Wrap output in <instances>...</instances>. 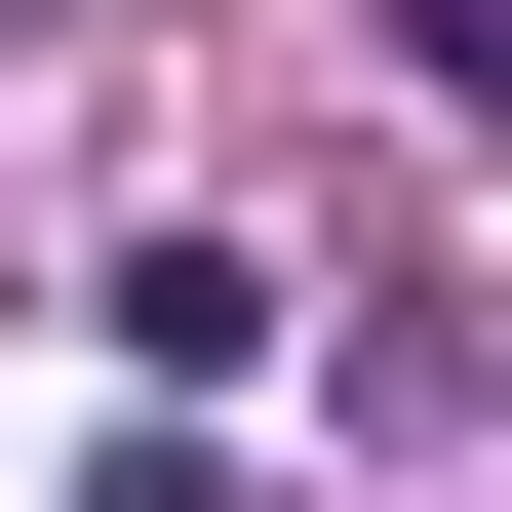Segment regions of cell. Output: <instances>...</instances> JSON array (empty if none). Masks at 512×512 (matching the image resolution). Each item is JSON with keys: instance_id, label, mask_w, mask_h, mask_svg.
Wrapping results in <instances>:
<instances>
[{"instance_id": "cell-1", "label": "cell", "mask_w": 512, "mask_h": 512, "mask_svg": "<svg viewBox=\"0 0 512 512\" xmlns=\"http://www.w3.org/2000/svg\"><path fill=\"white\" fill-rule=\"evenodd\" d=\"M79 316H119V394H197V434H237V394H276V276H237V237H119V276H79Z\"/></svg>"}, {"instance_id": "cell-2", "label": "cell", "mask_w": 512, "mask_h": 512, "mask_svg": "<svg viewBox=\"0 0 512 512\" xmlns=\"http://www.w3.org/2000/svg\"><path fill=\"white\" fill-rule=\"evenodd\" d=\"M79 512H237V434H197V394H158V434H119V473H79Z\"/></svg>"}]
</instances>
